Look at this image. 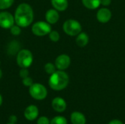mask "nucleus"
Instances as JSON below:
<instances>
[{
  "mask_svg": "<svg viewBox=\"0 0 125 124\" xmlns=\"http://www.w3.org/2000/svg\"><path fill=\"white\" fill-rule=\"evenodd\" d=\"M21 28L18 25H13L11 28H10V33L14 35V36H18L21 34Z\"/></svg>",
  "mask_w": 125,
  "mask_h": 124,
  "instance_id": "4be33fe9",
  "label": "nucleus"
},
{
  "mask_svg": "<svg viewBox=\"0 0 125 124\" xmlns=\"http://www.w3.org/2000/svg\"><path fill=\"white\" fill-rule=\"evenodd\" d=\"M32 33L38 37L45 36L51 31V24L45 21H38L33 24L31 27Z\"/></svg>",
  "mask_w": 125,
  "mask_h": 124,
  "instance_id": "423d86ee",
  "label": "nucleus"
},
{
  "mask_svg": "<svg viewBox=\"0 0 125 124\" xmlns=\"http://www.w3.org/2000/svg\"><path fill=\"white\" fill-rule=\"evenodd\" d=\"M51 4L57 11H64L68 7L67 0H51Z\"/></svg>",
  "mask_w": 125,
  "mask_h": 124,
  "instance_id": "2eb2a0df",
  "label": "nucleus"
},
{
  "mask_svg": "<svg viewBox=\"0 0 125 124\" xmlns=\"http://www.w3.org/2000/svg\"><path fill=\"white\" fill-rule=\"evenodd\" d=\"M12 124V123H9V124Z\"/></svg>",
  "mask_w": 125,
  "mask_h": 124,
  "instance_id": "7c9ffc66",
  "label": "nucleus"
},
{
  "mask_svg": "<svg viewBox=\"0 0 125 124\" xmlns=\"http://www.w3.org/2000/svg\"><path fill=\"white\" fill-rule=\"evenodd\" d=\"M29 94L36 100H43L48 95L46 88L40 83H33L29 87Z\"/></svg>",
  "mask_w": 125,
  "mask_h": 124,
  "instance_id": "39448f33",
  "label": "nucleus"
},
{
  "mask_svg": "<svg viewBox=\"0 0 125 124\" xmlns=\"http://www.w3.org/2000/svg\"><path fill=\"white\" fill-rule=\"evenodd\" d=\"M70 121L73 124H86V117L80 112H73L70 115Z\"/></svg>",
  "mask_w": 125,
  "mask_h": 124,
  "instance_id": "ddd939ff",
  "label": "nucleus"
},
{
  "mask_svg": "<svg viewBox=\"0 0 125 124\" xmlns=\"http://www.w3.org/2000/svg\"><path fill=\"white\" fill-rule=\"evenodd\" d=\"M56 66L52 63H47L44 67L45 71L49 75H52L53 73H54L56 72Z\"/></svg>",
  "mask_w": 125,
  "mask_h": 124,
  "instance_id": "aec40b11",
  "label": "nucleus"
},
{
  "mask_svg": "<svg viewBox=\"0 0 125 124\" xmlns=\"http://www.w3.org/2000/svg\"><path fill=\"white\" fill-rule=\"evenodd\" d=\"M50 121H49V119L47 117L41 116L40 118H38L37 124H50Z\"/></svg>",
  "mask_w": 125,
  "mask_h": 124,
  "instance_id": "b1692460",
  "label": "nucleus"
},
{
  "mask_svg": "<svg viewBox=\"0 0 125 124\" xmlns=\"http://www.w3.org/2000/svg\"><path fill=\"white\" fill-rule=\"evenodd\" d=\"M19 75H20V77L23 79V78L28 77L29 75V70L27 69V68H22L19 72Z\"/></svg>",
  "mask_w": 125,
  "mask_h": 124,
  "instance_id": "393cba45",
  "label": "nucleus"
},
{
  "mask_svg": "<svg viewBox=\"0 0 125 124\" xmlns=\"http://www.w3.org/2000/svg\"><path fill=\"white\" fill-rule=\"evenodd\" d=\"M63 30L69 36H77L81 32L82 26L78 20L69 19L64 23Z\"/></svg>",
  "mask_w": 125,
  "mask_h": 124,
  "instance_id": "20e7f679",
  "label": "nucleus"
},
{
  "mask_svg": "<svg viewBox=\"0 0 125 124\" xmlns=\"http://www.w3.org/2000/svg\"><path fill=\"white\" fill-rule=\"evenodd\" d=\"M20 48V45L17 41H12L10 43L8 48H7V52L9 54L15 55L19 50Z\"/></svg>",
  "mask_w": 125,
  "mask_h": 124,
  "instance_id": "f3484780",
  "label": "nucleus"
},
{
  "mask_svg": "<svg viewBox=\"0 0 125 124\" xmlns=\"http://www.w3.org/2000/svg\"><path fill=\"white\" fill-rule=\"evenodd\" d=\"M9 121L12 124H15L18 121V118L15 115H12L9 117Z\"/></svg>",
  "mask_w": 125,
  "mask_h": 124,
  "instance_id": "a878e982",
  "label": "nucleus"
},
{
  "mask_svg": "<svg viewBox=\"0 0 125 124\" xmlns=\"http://www.w3.org/2000/svg\"><path fill=\"white\" fill-rule=\"evenodd\" d=\"M59 19V14L55 9L48 10L45 13V20L50 24H55Z\"/></svg>",
  "mask_w": 125,
  "mask_h": 124,
  "instance_id": "f8f14e48",
  "label": "nucleus"
},
{
  "mask_svg": "<svg viewBox=\"0 0 125 124\" xmlns=\"http://www.w3.org/2000/svg\"><path fill=\"white\" fill-rule=\"evenodd\" d=\"M108 124H124L121 121H119V120H117V119H114V120H112V121H111Z\"/></svg>",
  "mask_w": 125,
  "mask_h": 124,
  "instance_id": "cd10ccee",
  "label": "nucleus"
},
{
  "mask_svg": "<svg viewBox=\"0 0 125 124\" xmlns=\"http://www.w3.org/2000/svg\"><path fill=\"white\" fill-rule=\"evenodd\" d=\"M89 40V37L88 34L85 32H81L77 35L75 39V42L78 46L81 48H83L88 44Z\"/></svg>",
  "mask_w": 125,
  "mask_h": 124,
  "instance_id": "4468645a",
  "label": "nucleus"
},
{
  "mask_svg": "<svg viewBox=\"0 0 125 124\" xmlns=\"http://www.w3.org/2000/svg\"><path fill=\"white\" fill-rule=\"evenodd\" d=\"M111 3V0H101V4L103 6H108Z\"/></svg>",
  "mask_w": 125,
  "mask_h": 124,
  "instance_id": "bb28decb",
  "label": "nucleus"
},
{
  "mask_svg": "<svg viewBox=\"0 0 125 124\" xmlns=\"http://www.w3.org/2000/svg\"><path fill=\"white\" fill-rule=\"evenodd\" d=\"M14 0H0V10H5L10 7Z\"/></svg>",
  "mask_w": 125,
  "mask_h": 124,
  "instance_id": "6ab92c4d",
  "label": "nucleus"
},
{
  "mask_svg": "<svg viewBox=\"0 0 125 124\" xmlns=\"http://www.w3.org/2000/svg\"><path fill=\"white\" fill-rule=\"evenodd\" d=\"M0 64H1V61H0Z\"/></svg>",
  "mask_w": 125,
  "mask_h": 124,
  "instance_id": "2f4dec72",
  "label": "nucleus"
},
{
  "mask_svg": "<svg viewBox=\"0 0 125 124\" xmlns=\"http://www.w3.org/2000/svg\"><path fill=\"white\" fill-rule=\"evenodd\" d=\"M49 34V38L52 41V42H56L59 40V38H60V35L59 34L58 31H52L48 34Z\"/></svg>",
  "mask_w": 125,
  "mask_h": 124,
  "instance_id": "412c9836",
  "label": "nucleus"
},
{
  "mask_svg": "<svg viewBox=\"0 0 125 124\" xmlns=\"http://www.w3.org/2000/svg\"><path fill=\"white\" fill-rule=\"evenodd\" d=\"M15 23L20 27H27L33 21L34 12L31 7L26 3L18 5L15 12Z\"/></svg>",
  "mask_w": 125,
  "mask_h": 124,
  "instance_id": "f257e3e1",
  "label": "nucleus"
},
{
  "mask_svg": "<svg viewBox=\"0 0 125 124\" xmlns=\"http://www.w3.org/2000/svg\"><path fill=\"white\" fill-rule=\"evenodd\" d=\"M83 5L89 10H95L101 4V0H81Z\"/></svg>",
  "mask_w": 125,
  "mask_h": 124,
  "instance_id": "dca6fc26",
  "label": "nucleus"
},
{
  "mask_svg": "<svg viewBox=\"0 0 125 124\" xmlns=\"http://www.w3.org/2000/svg\"><path fill=\"white\" fill-rule=\"evenodd\" d=\"M50 124H67V121L63 116H56L52 118Z\"/></svg>",
  "mask_w": 125,
  "mask_h": 124,
  "instance_id": "a211bd4d",
  "label": "nucleus"
},
{
  "mask_svg": "<svg viewBox=\"0 0 125 124\" xmlns=\"http://www.w3.org/2000/svg\"><path fill=\"white\" fill-rule=\"evenodd\" d=\"M15 23L12 15L8 12H0V26L3 29H10Z\"/></svg>",
  "mask_w": 125,
  "mask_h": 124,
  "instance_id": "0eeeda50",
  "label": "nucleus"
},
{
  "mask_svg": "<svg viewBox=\"0 0 125 124\" xmlns=\"http://www.w3.org/2000/svg\"><path fill=\"white\" fill-rule=\"evenodd\" d=\"M69 83V76L63 70L56 71L51 75L48 80L49 86L54 91H62L64 89Z\"/></svg>",
  "mask_w": 125,
  "mask_h": 124,
  "instance_id": "f03ea898",
  "label": "nucleus"
},
{
  "mask_svg": "<svg viewBox=\"0 0 125 124\" xmlns=\"http://www.w3.org/2000/svg\"><path fill=\"white\" fill-rule=\"evenodd\" d=\"M39 115V110L36 105H31L28 106L24 110V117L26 120L32 121H34Z\"/></svg>",
  "mask_w": 125,
  "mask_h": 124,
  "instance_id": "9d476101",
  "label": "nucleus"
},
{
  "mask_svg": "<svg viewBox=\"0 0 125 124\" xmlns=\"http://www.w3.org/2000/svg\"><path fill=\"white\" fill-rule=\"evenodd\" d=\"M2 96H1V95L0 94V107H1V104H2Z\"/></svg>",
  "mask_w": 125,
  "mask_h": 124,
  "instance_id": "c85d7f7f",
  "label": "nucleus"
},
{
  "mask_svg": "<svg viewBox=\"0 0 125 124\" xmlns=\"http://www.w3.org/2000/svg\"><path fill=\"white\" fill-rule=\"evenodd\" d=\"M18 65L21 68L29 67L33 62V56L30 50L23 49L18 51L16 59Z\"/></svg>",
  "mask_w": 125,
  "mask_h": 124,
  "instance_id": "7ed1b4c3",
  "label": "nucleus"
},
{
  "mask_svg": "<svg viewBox=\"0 0 125 124\" xmlns=\"http://www.w3.org/2000/svg\"><path fill=\"white\" fill-rule=\"evenodd\" d=\"M53 109L57 113H62L67 108V103L65 100L61 97H56L52 100L51 103Z\"/></svg>",
  "mask_w": 125,
  "mask_h": 124,
  "instance_id": "9b49d317",
  "label": "nucleus"
},
{
  "mask_svg": "<svg viewBox=\"0 0 125 124\" xmlns=\"http://www.w3.org/2000/svg\"><path fill=\"white\" fill-rule=\"evenodd\" d=\"M22 83L23 84L26 86V87H30L34 83H33V80L30 77H26L25 78H23V80H22Z\"/></svg>",
  "mask_w": 125,
  "mask_h": 124,
  "instance_id": "5701e85b",
  "label": "nucleus"
},
{
  "mask_svg": "<svg viewBox=\"0 0 125 124\" xmlns=\"http://www.w3.org/2000/svg\"><path fill=\"white\" fill-rule=\"evenodd\" d=\"M111 17H112L111 11L106 7L100 8L97 12V20L100 23H108L111 20Z\"/></svg>",
  "mask_w": 125,
  "mask_h": 124,
  "instance_id": "1a4fd4ad",
  "label": "nucleus"
},
{
  "mask_svg": "<svg viewBox=\"0 0 125 124\" xmlns=\"http://www.w3.org/2000/svg\"><path fill=\"white\" fill-rule=\"evenodd\" d=\"M1 77H2V72H1V70L0 69V79L1 78Z\"/></svg>",
  "mask_w": 125,
  "mask_h": 124,
  "instance_id": "c756f323",
  "label": "nucleus"
},
{
  "mask_svg": "<svg viewBox=\"0 0 125 124\" xmlns=\"http://www.w3.org/2000/svg\"><path fill=\"white\" fill-rule=\"evenodd\" d=\"M70 58L66 54L59 55L55 60V66L59 70H65L70 67Z\"/></svg>",
  "mask_w": 125,
  "mask_h": 124,
  "instance_id": "6e6552de",
  "label": "nucleus"
}]
</instances>
